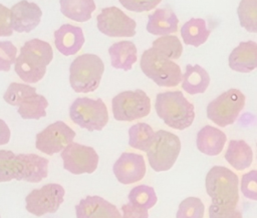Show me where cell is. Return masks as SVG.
<instances>
[{"mask_svg":"<svg viewBox=\"0 0 257 218\" xmlns=\"http://www.w3.org/2000/svg\"><path fill=\"white\" fill-rule=\"evenodd\" d=\"M0 218H1V216H0Z\"/></svg>","mask_w":257,"mask_h":218,"instance_id":"obj_43","label":"cell"},{"mask_svg":"<svg viewBox=\"0 0 257 218\" xmlns=\"http://www.w3.org/2000/svg\"><path fill=\"white\" fill-rule=\"evenodd\" d=\"M245 106V95L237 88H230L207 105V117L215 124L225 127L233 124Z\"/></svg>","mask_w":257,"mask_h":218,"instance_id":"obj_7","label":"cell"},{"mask_svg":"<svg viewBox=\"0 0 257 218\" xmlns=\"http://www.w3.org/2000/svg\"><path fill=\"white\" fill-rule=\"evenodd\" d=\"M13 33L11 22V10L0 3V37L10 36Z\"/></svg>","mask_w":257,"mask_h":218,"instance_id":"obj_40","label":"cell"},{"mask_svg":"<svg viewBox=\"0 0 257 218\" xmlns=\"http://www.w3.org/2000/svg\"><path fill=\"white\" fill-rule=\"evenodd\" d=\"M140 66L145 75L159 86L174 87L182 82L181 67L153 47L143 52Z\"/></svg>","mask_w":257,"mask_h":218,"instance_id":"obj_4","label":"cell"},{"mask_svg":"<svg viewBox=\"0 0 257 218\" xmlns=\"http://www.w3.org/2000/svg\"><path fill=\"white\" fill-rule=\"evenodd\" d=\"M210 84V76L199 64H187L182 77V88L189 94H199L206 91Z\"/></svg>","mask_w":257,"mask_h":218,"instance_id":"obj_24","label":"cell"},{"mask_svg":"<svg viewBox=\"0 0 257 218\" xmlns=\"http://www.w3.org/2000/svg\"><path fill=\"white\" fill-rule=\"evenodd\" d=\"M10 10L13 30L17 32H30L41 20L42 11L35 2L21 0L15 3Z\"/></svg>","mask_w":257,"mask_h":218,"instance_id":"obj_15","label":"cell"},{"mask_svg":"<svg viewBox=\"0 0 257 218\" xmlns=\"http://www.w3.org/2000/svg\"><path fill=\"white\" fill-rule=\"evenodd\" d=\"M47 99L41 94H34L25 99L17 108L18 114L23 119H40L46 116Z\"/></svg>","mask_w":257,"mask_h":218,"instance_id":"obj_28","label":"cell"},{"mask_svg":"<svg viewBox=\"0 0 257 218\" xmlns=\"http://www.w3.org/2000/svg\"><path fill=\"white\" fill-rule=\"evenodd\" d=\"M64 194L65 190L60 184H45L26 195L25 208L29 213L38 217L47 213H55L63 202Z\"/></svg>","mask_w":257,"mask_h":218,"instance_id":"obj_9","label":"cell"},{"mask_svg":"<svg viewBox=\"0 0 257 218\" xmlns=\"http://www.w3.org/2000/svg\"><path fill=\"white\" fill-rule=\"evenodd\" d=\"M98 30L110 37H132L136 34L137 22L116 6L101 9L96 16Z\"/></svg>","mask_w":257,"mask_h":218,"instance_id":"obj_12","label":"cell"},{"mask_svg":"<svg viewBox=\"0 0 257 218\" xmlns=\"http://www.w3.org/2000/svg\"><path fill=\"white\" fill-rule=\"evenodd\" d=\"M152 47L169 59H178L183 52L181 40L176 35H165L155 39Z\"/></svg>","mask_w":257,"mask_h":218,"instance_id":"obj_31","label":"cell"},{"mask_svg":"<svg viewBox=\"0 0 257 218\" xmlns=\"http://www.w3.org/2000/svg\"><path fill=\"white\" fill-rule=\"evenodd\" d=\"M210 33L211 30L207 28L206 20L203 18L192 17L181 27V36L185 44L195 47L205 43Z\"/></svg>","mask_w":257,"mask_h":218,"instance_id":"obj_25","label":"cell"},{"mask_svg":"<svg viewBox=\"0 0 257 218\" xmlns=\"http://www.w3.org/2000/svg\"><path fill=\"white\" fill-rule=\"evenodd\" d=\"M137 46L133 41L121 40L111 44L108 48L112 67L128 71L137 61Z\"/></svg>","mask_w":257,"mask_h":218,"instance_id":"obj_22","label":"cell"},{"mask_svg":"<svg viewBox=\"0 0 257 218\" xmlns=\"http://www.w3.org/2000/svg\"><path fill=\"white\" fill-rule=\"evenodd\" d=\"M237 14L242 27L249 32L257 33V0H241Z\"/></svg>","mask_w":257,"mask_h":218,"instance_id":"obj_30","label":"cell"},{"mask_svg":"<svg viewBox=\"0 0 257 218\" xmlns=\"http://www.w3.org/2000/svg\"><path fill=\"white\" fill-rule=\"evenodd\" d=\"M122 218H149V210L138 207L130 202L121 205Z\"/></svg>","mask_w":257,"mask_h":218,"instance_id":"obj_41","label":"cell"},{"mask_svg":"<svg viewBox=\"0 0 257 218\" xmlns=\"http://www.w3.org/2000/svg\"><path fill=\"white\" fill-rule=\"evenodd\" d=\"M226 140L227 136L222 130L211 125H205L197 133L196 144L200 152L209 156H216L222 152Z\"/></svg>","mask_w":257,"mask_h":218,"instance_id":"obj_20","label":"cell"},{"mask_svg":"<svg viewBox=\"0 0 257 218\" xmlns=\"http://www.w3.org/2000/svg\"><path fill=\"white\" fill-rule=\"evenodd\" d=\"M155 133L152 126L148 123H136L128 129V145L135 149L147 152L154 140Z\"/></svg>","mask_w":257,"mask_h":218,"instance_id":"obj_27","label":"cell"},{"mask_svg":"<svg viewBox=\"0 0 257 218\" xmlns=\"http://www.w3.org/2000/svg\"><path fill=\"white\" fill-rule=\"evenodd\" d=\"M112 171L121 184H133L141 181L146 174V162L142 154L123 152L113 163Z\"/></svg>","mask_w":257,"mask_h":218,"instance_id":"obj_13","label":"cell"},{"mask_svg":"<svg viewBox=\"0 0 257 218\" xmlns=\"http://www.w3.org/2000/svg\"><path fill=\"white\" fill-rule=\"evenodd\" d=\"M17 154L11 150H0V182L18 178Z\"/></svg>","mask_w":257,"mask_h":218,"instance_id":"obj_33","label":"cell"},{"mask_svg":"<svg viewBox=\"0 0 257 218\" xmlns=\"http://www.w3.org/2000/svg\"><path fill=\"white\" fill-rule=\"evenodd\" d=\"M111 110L117 121H133L149 115L151 99L142 89L122 91L113 96Z\"/></svg>","mask_w":257,"mask_h":218,"instance_id":"obj_8","label":"cell"},{"mask_svg":"<svg viewBox=\"0 0 257 218\" xmlns=\"http://www.w3.org/2000/svg\"><path fill=\"white\" fill-rule=\"evenodd\" d=\"M47 63L38 56L20 48V54L14 63L17 75L26 83H36L46 73Z\"/></svg>","mask_w":257,"mask_h":218,"instance_id":"obj_17","label":"cell"},{"mask_svg":"<svg viewBox=\"0 0 257 218\" xmlns=\"http://www.w3.org/2000/svg\"><path fill=\"white\" fill-rule=\"evenodd\" d=\"M119 3L130 11L143 12L155 8L161 0H119Z\"/></svg>","mask_w":257,"mask_h":218,"instance_id":"obj_39","label":"cell"},{"mask_svg":"<svg viewBox=\"0 0 257 218\" xmlns=\"http://www.w3.org/2000/svg\"><path fill=\"white\" fill-rule=\"evenodd\" d=\"M206 192L211 203L223 206H237L239 201V178L225 166H213L205 179Z\"/></svg>","mask_w":257,"mask_h":218,"instance_id":"obj_2","label":"cell"},{"mask_svg":"<svg viewBox=\"0 0 257 218\" xmlns=\"http://www.w3.org/2000/svg\"><path fill=\"white\" fill-rule=\"evenodd\" d=\"M18 178L30 183H38L48 175V159L34 153L17 154Z\"/></svg>","mask_w":257,"mask_h":218,"instance_id":"obj_16","label":"cell"},{"mask_svg":"<svg viewBox=\"0 0 257 218\" xmlns=\"http://www.w3.org/2000/svg\"><path fill=\"white\" fill-rule=\"evenodd\" d=\"M76 218H122L115 205L97 195H87L75 205Z\"/></svg>","mask_w":257,"mask_h":218,"instance_id":"obj_14","label":"cell"},{"mask_svg":"<svg viewBox=\"0 0 257 218\" xmlns=\"http://www.w3.org/2000/svg\"><path fill=\"white\" fill-rule=\"evenodd\" d=\"M17 58V48L9 40L0 41V71L7 72Z\"/></svg>","mask_w":257,"mask_h":218,"instance_id":"obj_36","label":"cell"},{"mask_svg":"<svg viewBox=\"0 0 257 218\" xmlns=\"http://www.w3.org/2000/svg\"><path fill=\"white\" fill-rule=\"evenodd\" d=\"M73 123L88 131H100L108 122V112L102 99L77 97L69 107Z\"/></svg>","mask_w":257,"mask_h":218,"instance_id":"obj_5","label":"cell"},{"mask_svg":"<svg viewBox=\"0 0 257 218\" xmlns=\"http://www.w3.org/2000/svg\"><path fill=\"white\" fill-rule=\"evenodd\" d=\"M224 157L233 168L241 171L252 164L253 151L246 141L232 139L229 141Z\"/></svg>","mask_w":257,"mask_h":218,"instance_id":"obj_23","label":"cell"},{"mask_svg":"<svg viewBox=\"0 0 257 218\" xmlns=\"http://www.w3.org/2000/svg\"><path fill=\"white\" fill-rule=\"evenodd\" d=\"M84 34L81 27L72 24H62L54 31V44L57 50L65 55H74L84 43Z\"/></svg>","mask_w":257,"mask_h":218,"instance_id":"obj_18","label":"cell"},{"mask_svg":"<svg viewBox=\"0 0 257 218\" xmlns=\"http://www.w3.org/2000/svg\"><path fill=\"white\" fill-rule=\"evenodd\" d=\"M231 69L248 73L257 68V42L241 41L230 53L228 58Z\"/></svg>","mask_w":257,"mask_h":218,"instance_id":"obj_19","label":"cell"},{"mask_svg":"<svg viewBox=\"0 0 257 218\" xmlns=\"http://www.w3.org/2000/svg\"><path fill=\"white\" fill-rule=\"evenodd\" d=\"M209 218H242V212L237 206H223L211 203Z\"/></svg>","mask_w":257,"mask_h":218,"instance_id":"obj_38","label":"cell"},{"mask_svg":"<svg viewBox=\"0 0 257 218\" xmlns=\"http://www.w3.org/2000/svg\"><path fill=\"white\" fill-rule=\"evenodd\" d=\"M59 4L64 16L78 22L89 20L91 13L95 10L93 0H60Z\"/></svg>","mask_w":257,"mask_h":218,"instance_id":"obj_26","label":"cell"},{"mask_svg":"<svg viewBox=\"0 0 257 218\" xmlns=\"http://www.w3.org/2000/svg\"><path fill=\"white\" fill-rule=\"evenodd\" d=\"M127 199L130 203L148 210L154 207L158 201L155 189L146 184H141L131 189Z\"/></svg>","mask_w":257,"mask_h":218,"instance_id":"obj_29","label":"cell"},{"mask_svg":"<svg viewBox=\"0 0 257 218\" xmlns=\"http://www.w3.org/2000/svg\"><path fill=\"white\" fill-rule=\"evenodd\" d=\"M256 145H257V144H256Z\"/></svg>","mask_w":257,"mask_h":218,"instance_id":"obj_44","label":"cell"},{"mask_svg":"<svg viewBox=\"0 0 257 218\" xmlns=\"http://www.w3.org/2000/svg\"><path fill=\"white\" fill-rule=\"evenodd\" d=\"M205 206L198 197H187L179 204L176 218H203Z\"/></svg>","mask_w":257,"mask_h":218,"instance_id":"obj_34","label":"cell"},{"mask_svg":"<svg viewBox=\"0 0 257 218\" xmlns=\"http://www.w3.org/2000/svg\"><path fill=\"white\" fill-rule=\"evenodd\" d=\"M22 49L38 56L42 60H44L47 64H49L53 59V51L51 45L41 39L33 38L27 40L21 47Z\"/></svg>","mask_w":257,"mask_h":218,"instance_id":"obj_35","label":"cell"},{"mask_svg":"<svg viewBox=\"0 0 257 218\" xmlns=\"http://www.w3.org/2000/svg\"><path fill=\"white\" fill-rule=\"evenodd\" d=\"M240 188L246 198L257 201V170H251L242 175Z\"/></svg>","mask_w":257,"mask_h":218,"instance_id":"obj_37","label":"cell"},{"mask_svg":"<svg viewBox=\"0 0 257 218\" xmlns=\"http://www.w3.org/2000/svg\"><path fill=\"white\" fill-rule=\"evenodd\" d=\"M179 18L169 8H157L148 16L147 31L154 35L165 36L178 30Z\"/></svg>","mask_w":257,"mask_h":218,"instance_id":"obj_21","label":"cell"},{"mask_svg":"<svg viewBox=\"0 0 257 218\" xmlns=\"http://www.w3.org/2000/svg\"><path fill=\"white\" fill-rule=\"evenodd\" d=\"M103 71V61L96 54L84 53L78 55L69 66L70 85L78 93L92 92L98 87Z\"/></svg>","mask_w":257,"mask_h":218,"instance_id":"obj_3","label":"cell"},{"mask_svg":"<svg viewBox=\"0 0 257 218\" xmlns=\"http://www.w3.org/2000/svg\"><path fill=\"white\" fill-rule=\"evenodd\" d=\"M155 108L158 116L170 127L184 130L195 119V107L182 91H166L156 96Z\"/></svg>","mask_w":257,"mask_h":218,"instance_id":"obj_1","label":"cell"},{"mask_svg":"<svg viewBox=\"0 0 257 218\" xmlns=\"http://www.w3.org/2000/svg\"><path fill=\"white\" fill-rule=\"evenodd\" d=\"M60 156L63 161V168L75 175L94 172L99 160L94 148L77 142H71L67 145Z\"/></svg>","mask_w":257,"mask_h":218,"instance_id":"obj_11","label":"cell"},{"mask_svg":"<svg viewBox=\"0 0 257 218\" xmlns=\"http://www.w3.org/2000/svg\"><path fill=\"white\" fill-rule=\"evenodd\" d=\"M75 136L72 128L65 122L57 120L36 134L35 147L47 155H53L62 152L67 145L73 142Z\"/></svg>","mask_w":257,"mask_h":218,"instance_id":"obj_10","label":"cell"},{"mask_svg":"<svg viewBox=\"0 0 257 218\" xmlns=\"http://www.w3.org/2000/svg\"><path fill=\"white\" fill-rule=\"evenodd\" d=\"M181 151L180 138L167 130H158L147 151L150 166L156 172L168 171L175 164Z\"/></svg>","mask_w":257,"mask_h":218,"instance_id":"obj_6","label":"cell"},{"mask_svg":"<svg viewBox=\"0 0 257 218\" xmlns=\"http://www.w3.org/2000/svg\"><path fill=\"white\" fill-rule=\"evenodd\" d=\"M34 94H36V89L33 86L25 83L12 82L4 92L3 98L8 104L19 106L25 99Z\"/></svg>","mask_w":257,"mask_h":218,"instance_id":"obj_32","label":"cell"},{"mask_svg":"<svg viewBox=\"0 0 257 218\" xmlns=\"http://www.w3.org/2000/svg\"><path fill=\"white\" fill-rule=\"evenodd\" d=\"M11 131L7 123L0 118V145L7 144L10 140Z\"/></svg>","mask_w":257,"mask_h":218,"instance_id":"obj_42","label":"cell"}]
</instances>
